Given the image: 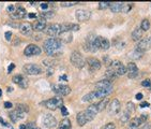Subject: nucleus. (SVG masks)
Listing matches in <instances>:
<instances>
[{"instance_id": "1", "label": "nucleus", "mask_w": 151, "mask_h": 129, "mask_svg": "<svg viewBox=\"0 0 151 129\" xmlns=\"http://www.w3.org/2000/svg\"><path fill=\"white\" fill-rule=\"evenodd\" d=\"M61 46H62V42H61L60 39L50 38L44 42L43 49H44V51L46 52L47 55L54 56V55H56L57 52L61 49Z\"/></svg>"}, {"instance_id": "2", "label": "nucleus", "mask_w": 151, "mask_h": 129, "mask_svg": "<svg viewBox=\"0 0 151 129\" xmlns=\"http://www.w3.org/2000/svg\"><path fill=\"white\" fill-rule=\"evenodd\" d=\"M42 104H44L48 110L55 111L61 108V106H63V100H62L60 96H55L52 99H48L47 101L42 102Z\"/></svg>"}, {"instance_id": "3", "label": "nucleus", "mask_w": 151, "mask_h": 129, "mask_svg": "<svg viewBox=\"0 0 151 129\" xmlns=\"http://www.w3.org/2000/svg\"><path fill=\"white\" fill-rule=\"evenodd\" d=\"M70 60H71V64L75 67V68L82 69L85 67L86 64V59L84 58V56L80 52H73L71 54V57H70Z\"/></svg>"}, {"instance_id": "4", "label": "nucleus", "mask_w": 151, "mask_h": 129, "mask_svg": "<svg viewBox=\"0 0 151 129\" xmlns=\"http://www.w3.org/2000/svg\"><path fill=\"white\" fill-rule=\"evenodd\" d=\"M24 72L29 74V75H38L42 73V69L39 64H27L23 67Z\"/></svg>"}, {"instance_id": "5", "label": "nucleus", "mask_w": 151, "mask_h": 129, "mask_svg": "<svg viewBox=\"0 0 151 129\" xmlns=\"http://www.w3.org/2000/svg\"><path fill=\"white\" fill-rule=\"evenodd\" d=\"M52 89L56 93L57 95L68 96L71 93V87L68 86V85H62V84H59V85L53 84L52 85Z\"/></svg>"}, {"instance_id": "6", "label": "nucleus", "mask_w": 151, "mask_h": 129, "mask_svg": "<svg viewBox=\"0 0 151 129\" xmlns=\"http://www.w3.org/2000/svg\"><path fill=\"white\" fill-rule=\"evenodd\" d=\"M45 31L47 36L55 38L57 36L61 34V24H52L46 28Z\"/></svg>"}, {"instance_id": "7", "label": "nucleus", "mask_w": 151, "mask_h": 129, "mask_svg": "<svg viewBox=\"0 0 151 129\" xmlns=\"http://www.w3.org/2000/svg\"><path fill=\"white\" fill-rule=\"evenodd\" d=\"M42 123H43V125L45 126L46 128H54V127H56L57 125V119L54 115L47 113L43 116Z\"/></svg>"}, {"instance_id": "8", "label": "nucleus", "mask_w": 151, "mask_h": 129, "mask_svg": "<svg viewBox=\"0 0 151 129\" xmlns=\"http://www.w3.org/2000/svg\"><path fill=\"white\" fill-rule=\"evenodd\" d=\"M147 119V115H140L138 117H134L133 119L130 121L129 123V128L130 129H138L139 126L145 123V121Z\"/></svg>"}, {"instance_id": "9", "label": "nucleus", "mask_w": 151, "mask_h": 129, "mask_svg": "<svg viewBox=\"0 0 151 129\" xmlns=\"http://www.w3.org/2000/svg\"><path fill=\"white\" fill-rule=\"evenodd\" d=\"M84 113H85V116H86L88 121H92V119L95 117V115L99 113L97 104H91V106H89L86 110L84 111Z\"/></svg>"}, {"instance_id": "10", "label": "nucleus", "mask_w": 151, "mask_h": 129, "mask_svg": "<svg viewBox=\"0 0 151 129\" xmlns=\"http://www.w3.org/2000/svg\"><path fill=\"white\" fill-rule=\"evenodd\" d=\"M42 53L41 47H39L38 45L35 44H29L27 46L25 51H24V54L26 56H34V55H40Z\"/></svg>"}, {"instance_id": "11", "label": "nucleus", "mask_w": 151, "mask_h": 129, "mask_svg": "<svg viewBox=\"0 0 151 129\" xmlns=\"http://www.w3.org/2000/svg\"><path fill=\"white\" fill-rule=\"evenodd\" d=\"M75 16L78 22H87L91 17V12L88 10H77L75 12Z\"/></svg>"}, {"instance_id": "12", "label": "nucleus", "mask_w": 151, "mask_h": 129, "mask_svg": "<svg viewBox=\"0 0 151 129\" xmlns=\"http://www.w3.org/2000/svg\"><path fill=\"white\" fill-rule=\"evenodd\" d=\"M151 47V43L150 41H149V39L146 38V39H144V40H141V41L136 45V49L138 52H140V53H145L146 51H148V49H150Z\"/></svg>"}, {"instance_id": "13", "label": "nucleus", "mask_w": 151, "mask_h": 129, "mask_svg": "<svg viewBox=\"0 0 151 129\" xmlns=\"http://www.w3.org/2000/svg\"><path fill=\"white\" fill-rule=\"evenodd\" d=\"M77 30H80V25H77V24H61V34Z\"/></svg>"}, {"instance_id": "14", "label": "nucleus", "mask_w": 151, "mask_h": 129, "mask_svg": "<svg viewBox=\"0 0 151 129\" xmlns=\"http://www.w3.org/2000/svg\"><path fill=\"white\" fill-rule=\"evenodd\" d=\"M45 27H46V19H44L43 17L38 19L34 22V24H32V28L35 31H43L45 29Z\"/></svg>"}, {"instance_id": "15", "label": "nucleus", "mask_w": 151, "mask_h": 129, "mask_svg": "<svg viewBox=\"0 0 151 129\" xmlns=\"http://www.w3.org/2000/svg\"><path fill=\"white\" fill-rule=\"evenodd\" d=\"M120 108H121V104H120V101L118 99H114L112 100L110 103V114H118L120 112Z\"/></svg>"}, {"instance_id": "16", "label": "nucleus", "mask_w": 151, "mask_h": 129, "mask_svg": "<svg viewBox=\"0 0 151 129\" xmlns=\"http://www.w3.org/2000/svg\"><path fill=\"white\" fill-rule=\"evenodd\" d=\"M127 72H128V76L130 79L135 78L137 72H138V69L134 62H129V64L127 66Z\"/></svg>"}, {"instance_id": "17", "label": "nucleus", "mask_w": 151, "mask_h": 129, "mask_svg": "<svg viewBox=\"0 0 151 129\" xmlns=\"http://www.w3.org/2000/svg\"><path fill=\"white\" fill-rule=\"evenodd\" d=\"M19 30L25 36H31L32 31H33V28H32V25L30 23H24L19 26Z\"/></svg>"}, {"instance_id": "18", "label": "nucleus", "mask_w": 151, "mask_h": 129, "mask_svg": "<svg viewBox=\"0 0 151 129\" xmlns=\"http://www.w3.org/2000/svg\"><path fill=\"white\" fill-rule=\"evenodd\" d=\"M9 116H10V118H11V121H13V123H16L17 121L23 119V118L25 117V113L19 110H15V111L10 112V115H9Z\"/></svg>"}, {"instance_id": "19", "label": "nucleus", "mask_w": 151, "mask_h": 129, "mask_svg": "<svg viewBox=\"0 0 151 129\" xmlns=\"http://www.w3.org/2000/svg\"><path fill=\"white\" fill-rule=\"evenodd\" d=\"M87 64H89L90 69H92V70H99V69H101V62H100V60L97 59V58H92V57H91V58H88Z\"/></svg>"}, {"instance_id": "20", "label": "nucleus", "mask_w": 151, "mask_h": 129, "mask_svg": "<svg viewBox=\"0 0 151 129\" xmlns=\"http://www.w3.org/2000/svg\"><path fill=\"white\" fill-rule=\"evenodd\" d=\"M27 15V12H26V9H24L23 7H19L15 10L14 14L12 15L13 19H22L24 17H26Z\"/></svg>"}, {"instance_id": "21", "label": "nucleus", "mask_w": 151, "mask_h": 129, "mask_svg": "<svg viewBox=\"0 0 151 129\" xmlns=\"http://www.w3.org/2000/svg\"><path fill=\"white\" fill-rule=\"evenodd\" d=\"M95 88H100V89H106V88H113V85L108 80H102L99 81L95 83Z\"/></svg>"}, {"instance_id": "22", "label": "nucleus", "mask_w": 151, "mask_h": 129, "mask_svg": "<svg viewBox=\"0 0 151 129\" xmlns=\"http://www.w3.org/2000/svg\"><path fill=\"white\" fill-rule=\"evenodd\" d=\"M76 121H77V124L80 126H84L86 125L88 123L87 118H86V116H85V113L83 112H80V113L77 114V116H76Z\"/></svg>"}, {"instance_id": "23", "label": "nucleus", "mask_w": 151, "mask_h": 129, "mask_svg": "<svg viewBox=\"0 0 151 129\" xmlns=\"http://www.w3.org/2000/svg\"><path fill=\"white\" fill-rule=\"evenodd\" d=\"M98 98H97L95 91H91V93L87 94L86 96H84L83 98H82V100H83V101H86V102H92V101H95Z\"/></svg>"}, {"instance_id": "24", "label": "nucleus", "mask_w": 151, "mask_h": 129, "mask_svg": "<svg viewBox=\"0 0 151 129\" xmlns=\"http://www.w3.org/2000/svg\"><path fill=\"white\" fill-rule=\"evenodd\" d=\"M72 128V124L71 121L69 118H64L60 121V124L58 126V129H71Z\"/></svg>"}, {"instance_id": "25", "label": "nucleus", "mask_w": 151, "mask_h": 129, "mask_svg": "<svg viewBox=\"0 0 151 129\" xmlns=\"http://www.w3.org/2000/svg\"><path fill=\"white\" fill-rule=\"evenodd\" d=\"M122 5H123V3H121V2H113V3H110V11L114 13H119L122 10Z\"/></svg>"}, {"instance_id": "26", "label": "nucleus", "mask_w": 151, "mask_h": 129, "mask_svg": "<svg viewBox=\"0 0 151 129\" xmlns=\"http://www.w3.org/2000/svg\"><path fill=\"white\" fill-rule=\"evenodd\" d=\"M141 36H143V30L140 29V27H138V28H136L135 30L132 32V40L135 42L138 41L141 38Z\"/></svg>"}, {"instance_id": "27", "label": "nucleus", "mask_w": 151, "mask_h": 129, "mask_svg": "<svg viewBox=\"0 0 151 129\" xmlns=\"http://www.w3.org/2000/svg\"><path fill=\"white\" fill-rule=\"evenodd\" d=\"M110 102L108 101V99L107 98H104V99H102L101 101L99 103H97V108H98V111L99 112H101V111H103L104 109L106 108V106H107V103Z\"/></svg>"}, {"instance_id": "28", "label": "nucleus", "mask_w": 151, "mask_h": 129, "mask_svg": "<svg viewBox=\"0 0 151 129\" xmlns=\"http://www.w3.org/2000/svg\"><path fill=\"white\" fill-rule=\"evenodd\" d=\"M110 47V40H107L106 38H103L102 41H101V45H100V49H103V51H106Z\"/></svg>"}, {"instance_id": "29", "label": "nucleus", "mask_w": 151, "mask_h": 129, "mask_svg": "<svg viewBox=\"0 0 151 129\" xmlns=\"http://www.w3.org/2000/svg\"><path fill=\"white\" fill-rule=\"evenodd\" d=\"M149 28H150V22H149L147 19H143V21H141V24H140V29L143 31H147L149 30Z\"/></svg>"}, {"instance_id": "30", "label": "nucleus", "mask_w": 151, "mask_h": 129, "mask_svg": "<svg viewBox=\"0 0 151 129\" xmlns=\"http://www.w3.org/2000/svg\"><path fill=\"white\" fill-rule=\"evenodd\" d=\"M130 116H131V112L125 110L123 113L121 114V121H122V123H127V121L130 119Z\"/></svg>"}, {"instance_id": "31", "label": "nucleus", "mask_w": 151, "mask_h": 129, "mask_svg": "<svg viewBox=\"0 0 151 129\" xmlns=\"http://www.w3.org/2000/svg\"><path fill=\"white\" fill-rule=\"evenodd\" d=\"M132 8H133V3H123L121 12H123V13H129V12L132 10Z\"/></svg>"}, {"instance_id": "32", "label": "nucleus", "mask_w": 151, "mask_h": 129, "mask_svg": "<svg viewBox=\"0 0 151 129\" xmlns=\"http://www.w3.org/2000/svg\"><path fill=\"white\" fill-rule=\"evenodd\" d=\"M16 110L22 111V112H24V113H28V112H29V108H28L26 104L19 103V104H17V106H16Z\"/></svg>"}, {"instance_id": "33", "label": "nucleus", "mask_w": 151, "mask_h": 129, "mask_svg": "<svg viewBox=\"0 0 151 129\" xmlns=\"http://www.w3.org/2000/svg\"><path fill=\"white\" fill-rule=\"evenodd\" d=\"M54 16H55V12H44V13H42L41 14V17H43L44 19H53Z\"/></svg>"}, {"instance_id": "34", "label": "nucleus", "mask_w": 151, "mask_h": 129, "mask_svg": "<svg viewBox=\"0 0 151 129\" xmlns=\"http://www.w3.org/2000/svg\"><path fill=\"white\" fill-rule=\"evenodd\" d=\"M62 36H61V38H60V40H61V42H71L72 41V34L69 32L68 34H61Z\"/></svg>"}, {"instance_id": "35", "label": "nucleus", "mask_w": 151, "mask_h": 129, "mask_svg": "<svg viewBox=\"0 0 151 129\" xmlns=\"http://www.w3.org/2000/svg\"><path fill=\"white\" fill-rule=\"evenodd\" d=\"M24 79V76L23 75H20V74H18V75H15V76H13V79H12V81H13V83H15V84H20V82L23 81Z\"/></svg>"}, {"instance_id": "36", "label": "nucleus", "mask_w": 151, "mask_h": 129, "mask_svg": "<svg viewBox=\"0 0 151 129\" xmlns=\"http://www.w3.org/2000/svg\"><path fill=\"white\" fill-rule=\"evenodd\" d=\"M110 3H112V2H99V9H100V10H103V9L110 8Z\"/></svg>"}, {"instance_id": "37", "label": "nucleus", "mask_w": 151, "mask_h": 129, "mask_svg": "<svg viewBox=\"0 0 151 129\" xmlns=\"http://www.w3.org/2000/svg\"><path fill=\"white\" fill-rule=\"evenodd\" d=\"M28 84H29V82H28V80H27L26 78H24L23 81L20 82V84H19V86L22 88H27L28 87Z\"/></svg>"}, {"instance_id": "38", "label": "nucleus", "mask_w": 151, "mask_h": 129, "mask_svg": "<svg viewBox=\"0 0 151 129\" xmlns=\"http://www.w3.org/2000/svg\"><path fill=\"white\" fill-rule=\"evenodd\" d=\"M127 110H128L129 112H131V113H132L133 111L135 110V106H134L133 102H129L128 104H127Z\"/></svg>"}, {"instance_id": "39", "label": "nucleus", "mask_w": 151, "mask_h": 129, "mask_svg": "<svg viewBox=\"0 0 151 129\" xmlns=\"http://www.w3.org/2000/svg\"><path fill=\"white\" fill-rule=\"evenodd\" d=\"M141 86H144V87H151V81L150 80H144L143 82H141Z\"/></svg>"}, {"instance_id": "40", "label": "nucleus", "mask_w": 151, "mask_h": 129, "mask_svg": "<svg viewBox=\"0 0 151 129\" xmlns=\"http://www.w3.org/2000/svg\"><path fill=\"white\" fill-rule=\"evenodd\" d=\"M102 129H116V125H115L114 123H108V124H106Z\"/></svg>"}, {"instance_id": "41", "label": "nucleus", "mask_w": 151, "mask_h": 129, "mask_svg": "<svg viewBox=\"0 0 151 129\" xmlns=\"http://www.w3.org/2000/svg\"><path fill=\"white\" fill-rule=\"evenodd\" d=\"M61 113H62V115H64V116H67V115H69V111L68 109L65 108V106H61Z\"/></svg>"}, {"instance_id": "42", "label": "nucleus", "mask_w": 151, "mask_h": 129, "mask_svg": "<svg viewBox=\"0 0 151 129\" xmlns=\"http://www.w3.org/2000/svg\"><path fill=\"white\" fill-rule=\"evenodd\" d=\"M16 8L13 5V4H11V5H9L8 8H7V11L9 12V13H13V12H15Z\"/></svg>"}, {"instance_id": "43", "label": "nucleus", "mask_w": 151, "mask_h": 129, "mask_svg": "<svg viewBox=\"0 0 151 129\" xmlns=\"http://www.w3.org/2000/svg\"><path fill=\"white\" fill-rule=\"evenodd\" d=\"M76 2H62L61 5L62 7H73V5H75Z\"/></svg>"}, {"instance_id": "44", "label": "nucleus", "mask_w": 151, "mask_h": 129, "mask_svg": "<svg viewBox=\"0 0 151 129\" xmlns=\"http://www.w3.org/2000/svg\"><path fill=\"white\" fill-rule=\"evenodd\" d=\"M4 37H5V40H7V41H10L12 38V32L11 31H7L5 34H4Z\"/></svg>"}, {"instance_id": "45", "label": "nucleus", "mask_w": 151, "mask_h": 129, "mask_svg": "<svg viewBox=\"0 0 151 129\" xmlns=\"http://www.w3.org/2000/svg\"><path fill=\"white\" fill-rule=\"evenodd\" d=\"M12 106H13V104H12V102H10V101L4 102V108H5V109H11Z\"/></svg>"}, {"instance_id": "46", "label": "nucleus", "mask_w": 151, "mask_h": 129, "mask_svg": "<svg viewBox=\"0 0 151 129\" xmlns=\"http://www.w3.org/2000/svg\"><path fill=\"white\" fill-rule=\"evenodd\" d=\"M150 128H151L150 124H145V125L141 126V127H139L138 129H150Z\"/></svg>"}, {"instance_id": "47", "label": "nucleus", "mask_w": 151, "mask_h": 129, "mask_svg": "<svg viewBox=\"0 0 151 129\" xmlns=\"http://www.w3.org/2000/svg\"><path fill=\"white\" fill-rule=\"evenodd\" d=\"M14 68H15V64H10V66L8 67V72H9V73L12 72V70H13Z\"/></svg>"}, {"instance_id": "48", "label": "nucleus", "mask_w": 151, "mask_h": 129, "mask_svg": "<svg viewBox=\"0 0 151 129\" xmlns=\"http://www.w3.org/2000/svg\"><path fill=\"white\" fill-rule=\"evenodd\" d=\"M41 9L42 10H47L48 9V3H41Z\"/></svg>"}, {"instance_id": "49", "label": "nucleus", "mask_w": 151, "mask_h": 129, "mask_svg": "<svg viewBox=\"0 0 151 129\" xmlns=\"http://www.w3.org/2000/svg\"><path fill=\"white\" fill-rule=\"evenodd\" d=\"M59 81H69V79L65 74H63V75H61L60 78H59Z\"/></svg>"}, {"instance_id": "50", "label": "nucleus", "mask_w": 151, "mask_h": 129, "mask_svg": "<svg viewBox=\"0 0 151 129\" xmlns=\"http://www.w3.org/2000/svg\"><path fill=\"white\" fill-rule=\"evenodd\" d=\"M0 123H1V124H2L3 126H7V127H9V126H10L8 123H5V121H4V119L2 117H0Z\"/></svg>"}, {"instance_id": "51", "label": "nucleus", "mask_w": 151, "mask_h": 129, "mask_svg": "<svg viewBox=\"0 0 151 129\" xmlns=\"http://www.w3.org/2000/svg\"><path fill=\"white\" fill-rule=\"evenodd\" d=\"M28 17H29V19H37V14H35V13H29V14H28Z\"/></svg>"}, {"instance_id": "52", "label": "nucleus", "mask_w": 151, "mask_h": 129, "mask_svg": "<svg viewBox=\"0 0 151 129\" xmlns=\"http://www.w3.org/2000/svg\"><path fill=\"white\" fill-rule=\"evenodd\" d=\"M149 106H150V104H149V102H143V103H140V108H148Z\"/></svg>"}, {"instance_id": "53", "label": "nucleus", "mask_w": 151, "mask_h": 129, "mask_svg": "<svg viewBox=\"0 0 151 129\" xmlns=\"http://www.w3.org/2000/svg\"><path fill=\"white\" fill-rule=\"evenodd\" d=\"M136 99H137V100H140V99H143V94H141V93H138V94L136 95Z\"/></svg>"}, {"instance_id": "54", "label": "nucleus", "mask_w": 151, "mask_h": 129, "mask_svg": "<svg viewBox=\"0 0 151 129\" xmlns=\"http://www.w3.org/2000/svg\"><path fill=\"white\" fill-rule=\"evenodd\" d=\"M27 129H39L37 128V127H34L32 124H30V125H27Z\"/></svg>"}, {"instance_id": "55", "label": "nucleus", "mask_w": 151, "mask_h": 129, "mask_svg": "<svg viewBox=\"0 0 151 129\" xmlns=\"http://www.w3.org/2000/svg\"><path fill=\"white\" fill-rule=\"evenodd\" d=\"M19 129H27V125H25V124H22V125L19 126Z\"/></svg>"}, {"instance_id": "56", "label": "nucleus", "mask_w": 151, "mask_h": 129, "mask_svg": "<svg viewBox=\"0 0 151 129\" xmlns=\"http://www.w3.org/2000/svg\"><path fill=\"white\" fill-rule=\"evenodd\" d=\"M1 96H2V91L0 89V97H1Z\"/></svg>"}, {"instance_id": "57", "label": "nucleus", "mask_w": 151, "mask_h": 129, "mask_svg": "<svg viewBox=\"0 0 151 129\" xmlns=\"http://www.w3.org/2000/svg\"><path fill=\"white\" fill-rule=\"evenodd\" d=\"M148 39H149V41H150V43H151V36H150V37H149Z\"/></svg>"}]
</instances>
